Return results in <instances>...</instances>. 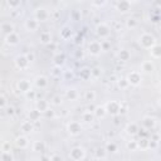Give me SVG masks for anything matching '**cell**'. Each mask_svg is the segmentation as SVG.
<instances>
[{"mask_svg": "<svg viewBox=\"0 0 161 161\" xmlns=\"http://www.w3.org/2000/svg\"><path fill=\"white\" fill-rule=\"evenodd\" d=\"M118 57H120L121 61L126 62V61H128V59H130L131 54H130V52H128V50H126V49H122V50H120V53H118Z\"/></svg>", "mask_w": 161, "mask_h": 161, "instance_id": "7402d4cb", "label": "cell"}, {"mask_svg": "<svg viewBox=\"0 0 161 161\" xmlns=\"http://www.w3.org/2000/svg\"><path fill=\"white\" fill-rule=\"evenodd\" d=\"M81 76H82V78L83 79H87V78H89V77H91V70L89 69H87V68H85L81 72Z\"/></svg>", "mask_w": 161, "mask_h": 161, "instance_id": "d590c367", "label": "cell"}, {"mask_svg": "<svg viewBox=\"0 0 161 161\" xmlns=\"http://www.w3.org/2000/svg\"><path fill=\"white\" fill-rule=\"evenodd\" d=\"M40 161H50V159L48 156H42L40 157Z\"/></svg>", "mask_w": 161, "mask_h": 161, "instance_id": "c3c4849f", "label": "cell"}, {"mask_svg": "<svg viewBox=\"0 0 161 161\" xmlns=\"http://www.w3.org/2000/svg\"><path fill=\"white\" fill-rule=\"evenodd\" d=\"M137 147H139V146H137V142L136 141H131V142H128V144H127V148H128V150H131V151L136 150Z\"/></svg>", "mask_w": 161, "mask_h": 161, "instance_id": "74e56055", "label": "cell"}, {"mask_svg": "<svg viewBox=\"0 0 161 161\" xmlns=\"http://www.w3.org/2000/svg\"><path fill=\"white\" fill-rule=\"evenodd\" d=\"M48 19V11H47L44 8H39L35 10V20H40V22H44Z\"/></svg>", "mask_w": 161, "mask_h": 161, "instance_id": "52a82bcc", "label": "cell"}, {"mask_svg": "<svg viewBox=\"0 0 161 161\" xmlns=\"http://www.w3.org/2000/svg\"><path fill=\"white\" fill-rule=\"evenodd\" d=\"M105 155H106L105 148H97V150H96V157L97 159H103Z\"/></svg>", "mask_w": 161, "mask_h": 161, "instance_id": "e575fe53", "label": "cell"}, {"mask_svg": "<svg viewBox=\"0 0 161 161\" xmlns=\"http://www.w3.org/2000/svg\"><path fill=\"white\" fill-rule=\"evenodd\" d=\"M45 115L48 116V117H53V116H54V111H53V110H49V108H48V110L45 111Z\"/></svg>", "mask_w": 161, "mask_h": 161, "instance_id": "f6af8a7d", "label": "cell"}, {"mask_svg": "<svg viewBox=\"0 0 161 161\" xmlns=\"http://www.w3.org/2000/svg\"><path fill=\"white\" fill-rule=\"evenodd\" d=\"M68 132L70 135H73V136L81 134V125H79V122H77V121L69 122L68 123Z\"/></svg>", "mask_w": 161, "mask_h": 161, "instance_id": "5b68a950", "label": "cell"}, {"mask_svg": "<svg viewBox=\"0 0 161 161\" xmlns=\"http://www.w3.org/2000/svg\"><path fill=\"white\" fill-rule=\"evenodd\" d=\"M29 118H30V120L29 121H38L39 118H40V112L38 111V110H33V111H30L29 112Z\"/></svg>", "mask_w": 161, "mask_h": 161, "instance_id": "44dd1931", "label": "cell"}, {"mask_svg": "<svg viewBox=\"0 0 161 161\" xmlns=\"http://www.w3.org/2000/svg\"><path fill=\"white\" fill-rule=\"evenodd\" d=\"M32 161H40V160H32Z\"/></svg>", "mask_w": 161, "mask_h": 161, "instance_id": "f907efd6", "label": "cell"}, {"mask_svg": "<svg viewBox=\"0 0 161 161\" xmlns=\"http://www.w3.org/2000/svg\"><path fill=\"white\" fill-rule=\"evenodd\" d=\"M29 144V141L25 136H20V137H18L16 139V146L18 147H20V148H25Z\"/></svg>", "mask_w": 161, "mask_h": 161, "instance_id": "5bb4252c", "label": "cell"}, {"mask_svg": "<svg viewBox=\"0 0 161 161\" xmlns=\"http://www.w3.org/2000/svg\"><path fill=\"white\" fill-rule=\"evenodd\" d=\"M1 160L3 161H14V157L9 151H4L1 155Z\"/></svg>", "mask_w": 161, "mask_h": 161, "instance_id": "f546056e", "label": "cell"}, {"mask_svg": "<svg viewBox=\"0 0 161 161\" xmlns=\"http://www.w3.org/2000/svg\"><path fill=\"white\" fill-rule=\"evenodd\" d=\"M82 120L85 122H87V123H91L94 120V116H93V113H91V112H85L83 113V116H82Z\"/></svg>", "mask_w": 161, "mask_h": 161, "instance_id": "603a6c76", "label": "cell"}, {"mask_svg": "<svg viewBox=\"0 0 161 161\" xmlns=\"http://www.w3.org/2000/svg\"><path fill=\"white\" fill-rule=\"evenodd\" d=\"M50 161H62V157L58 156V155H54V156H52Z\"/></svg>", "mask_w": 161, "mask_h": 161, "instance_id": "7dc6e473", "label": "cell"}, {"mask_svg": "<svg viewBox=\"0 0 161 161\" xmlns=\"http://www.w3.org/2000/svg\"><path fill=\"white\" fill-rule=\"evenodd\" d=\"M18 88H19L20 92L27 93V92L30 91V82L27 81V79H22V81L18 82Z\"/></svg>", "mask_w": 161, "mask_h": 161, "instance_id": "30bf717a", "label": "cell"}, {"mask_svg": "<svg viewBox=\"0 0 161 161\" xmlns=\"http://www.w3.org/2000/svg\"><path fill=\"white\" fill-rule=\"evenodd\" d=\"M50 40H52V35H50V33H48V32H43V33L40 34V42H42V43L48 44V43H50Z\"/></svg>", "mask_w": 161, "mask_h": 161, "instance_id": "e0dca14e", "label": "cell"}, {"mask_svg": "<svg viewBox=\"0 0 161 161\" xmlns=\"http://www.w3.org/2000/svg\"><path fill=\"white\" fill-rule=\"evenodd\" d=\"M15 64H16V67H18V68L25 69V68L28 67V64H29V61L27 59L25 56H18L16 59H15Z\"/></svg>", "mask_w": 161, "mask_h": 161, "instance_id": "ba28073f", "label": "cell"}, {"mask_svg": "<svg viewBox=\"0 0 161 161\" xmlns=\"http://www.w3.org/2000/svg\"><path fill=\"white\" fill-rule=\"evenodd\" d=\"M77 97H78V93H77L76 89H69V91H67V98L68 99L74 101V99H77Z\"/></svg>", "mask_w": 161, "mask_h": 161, "instance_id": "83f0119b", "label": "cell"}, {"mask_svg": "<svg viewBox=\"0 0 161 161\" xmlns=\"http://www.w3.org/2000/svg\"><path fill=\"white\" fill-rule=\"evenodd\" d=\"M5 105H7V99H5L4 96H0V108H1V107H4Z\"/></svg>", "mask_w": 161, "mask_h": 161, "instance_id": "7bdbcfd3", "label": "cell"}, {"mask_svg": "<svg viewBox=\"0 0 161 161\" xmlns=\"http://www.w3.org/2000/svg\"><path fill=\"white\" fill-rule=\"evenodd\" d=\"M106 108L105 107H102V106H98V107H96V110H94V115H96L97 117H99V118H103L105 116H106Z\"/></svg>", "mask_w": 161, "mask_h": 161, "instance_id": "ffe728a7", "label": "cell"}, {"mask_svg": "<svg viewBox=\"0 0 161 161\" xmlns=\"http://www.w3.org/2000/svg\"><path fill=\"white\" fill-rule=\"evenodd\" d=\"M110 27L108 25H106V24H99L97 27V34L99 35L101 38H106V37H108L110 35Z\"/></svg>", "mask_w": 161, "mask_h": 161, "instance_id": "9c48e42d", "label": "cell"}, {"mask_svg": "<svg viewBox=\"0 0 161 161\" xmlns=\"http://www.w3.org/2000/svg\"><path fill=\"white\" fill-rule=\"evenodd\" d=\"M118 86H120L121 88H126L128 86V82L126 78H121L120 81H118Z\"/></svg>", "mask_w": 161, "mask_h": 161, "instance_id": "ab89813d", "label": "cell"}, {"mask_svg": "<svg viewBox=\"0 0 161 161\" xmlns=\"http://www.w3.org/2000/svg\"><path fill=\"white\" fill-rule=\"evenodd\" d=\"M106 150L110 151V152H116V151H117V146L113 144V142H110V144H107Z\"/></svg>", "mask_w": 161, "mask_h": 161, "instance_id": "836d02e7", "label": "cell"}, {"mask_svg": "<svg viewBox=\"0 0 161 161\" xmlns=\"http://www.w3.org/2000/svg\"><path fill=\"white\" fill-rule=\"evenodd\" d=\"M45 148V145L43 141H35L34 145H33V150L37 151V152H40V151H44Z\"/></svg>", "mask_w": 161, "mask_h": 161, "instance_id": "d6986e66", "label": "cell"}, {"mask_svg": "<svg viewBox=\"0 0 161 161\" xmlns=\"http://www.w3.org/2000/svg\"><path fill=\"white\" fill-rule=\"evenodd\" d=\"M53 59H54V64L57 65V67H61V65L64 63V56L63 54H56Z\"/></svg>", "mask_w": 161, "mask_h": 161, "instance_id": "cb8c5ba5", "label": "cell"}, {"mask_svg": "<svg viewBox=\"0 0 161 161\" xmlns=\"http://www.w3.org/2000/svg\"><path fill=\"white\" fill-rule=\"evenodd\" d=\"M91 76L94 77V78L99 77V76H101V69H99V68H93V69H91Z\"/></svg>", "mask_w": 161, "mask_h": 161, "instance_id": "f35d334b", "label": "cell"}, {"mask_svg": "<svg viewBox=\"0 0 161 161\" xmlns=\"http://www.w3.org/2000/svg\"><path fill=\"white\" fill-rule=\"evenodd\" d=\"M154 125H155V120H154V118H151V117H145L144 118V126L146 128L154 127Z\"/></svg>", "mask_w": 161, "mask_h": 161, "instance_id": "d4e9b609", "label": "cell"}, {"mask_svg": "<svg viewBox=\"0 0 161 161\" xmlns=\"http://www.w3.org/2000/svg\"><path fill=\"white\" fill-rule=\"evenodd\" d=\"M126 79L128 82V85L137 86V85H140V82H141V76H140V73H137V72H131L127 76Z\"/></svg>", "mask_w": 161, "mask_h": 161, "instance_id": "277c9868", "label": "cell"}, {"mask_svg": "<svg viewBox=\"0 0 161 161\" xmlns=\"http://www.w3.org/2000/svg\"><path fill=\"white\" fill-rule=\"evenodd\" d=\"M137 146H140V147H142V148H146V147L148 146V140H146V139L140 140V142H137Z\"/></svg>", "mask_w": 161, "mask_h": 161, "instance_id": "8d00e7d4", "label": "cell"}, {"mask_svg": "<svg viewBox=\"0 0 161 161\" xmlns=\"http://www.w3.org/2000/svg\"><path fill=\"white\" fill-rule=\"evenodd\" d=\"M22 131H24V132H30V131H33V123L32 121H24L22 123L20 126Z\"/></svg>", "mask_w": 161, "mask_h": 161, "instance_id": "ac0fdd59", "label": "cell"}, {"mask_svg": "<svg viewBox=\"0 0 161 161\" xmlns=\"http://www.w3.org/2000/svg\"><path fill=\"white\" fill-rule=\"evenodd\" d=\"M25 57H27V59H28V61H29V62H32V61H34V54H33V53H28V54H27Z\"/></svg>", "mask_w": 161, "mask_h": 161, "instance_id": "bcb514c9", "label": "cell"}, {"mask_svg": "<svg viewBox=\"0 0 161 161\" xmlns=\"http://www.w3.org/2000/svg\"><path fill=\"white\" fill-rule=\"evenodd\" d=\"M69 156L74 161H79V160H82L83 157H85V150H83L82 147H74V148L70 150Z\"/></svg>", "mask_w": 161, "mask_h": 161, "instance_id": "6da1fadb", "label": "cell"}, {"mask_svg": "<svg viewBox=\"0 0 161 161\" xmlns=\"http://www.w3.org/2000/svg\"><path fill=\"white\" fill-rule=\"evenodd\" d=\"M137 131H140V130H139V127H137L136 123H130L128 126H127V132L131 134V135L137 134Z\"/></svg>", "mask_w": 161, "mask_h": 161, "instance_id": "4316f807", "label": "cell"}, {"mask_svg": "<svg viewBox=\"0 0 161 161\" xmlns=\"http://www.w3.org/2000/svg\"><path fill=\"white\" fill-rule=\"evenodd\" d=\"M7 113H8V115H10V116H13L14 113H15V110L13 108V107H8V110H7Z\"/></svg>", "mask_w": 161, "mask_h": 161, "instance_id": "ee69618b", "label": "cell"}, {"mask_svg": "<svg viewBox=\"0 0 161 161\" xmlns=\"http://www.w3.org/2000/svg\"><path fill=\"white\" fill-rule=\"evenodd\" d=\"M61 102H62V99H61V97H59V96H54V97H53L52 103L54 105V106H59V105H61Z\"/></svg>", "mask_w": 161, "mask_h": 161, "instance_id": "60d3db41", "label": "cell"}, {"mask_svg": "<svg viewBox=\"0 0 161 161\" xmlns=\"http://www.w3.org/2000/svg\"><path fill=\"white\" fill-rule=\"evenodd\" d=\"M25 94H27V97H28V98H32V99H34V98H35V92H34V91H32V89H30L29 92H27Z\"/></svg>", "mask_w": 161, "mask_h": 161, "instance_id": "b9f144b4", "label": "cell"}, {"mask_svg": "<svg viewBox=\"0 0 161 161\" xmlns=\"http://www.w3.org/2000/svg\"><path fill=\"white\" fill-rule=\"evenodd\" d=\"M5 42L10 45H15V44H18V42H19V37H18V34H15V33H10L5 37Z\"/></svg>", "mask_w": 161, "mask_h": 161, "instance_id": "7c38bea8", "label": "cell"}, {"mask_svg": "<svg viewBox=\"0 0 161 161\" xmlns=\"http://www.w3.org/2000/svg\"><path fill=\"white\" fill-rule=\"evenodd\" d=\"M88 49H89V53H91V54L98 56L99 53L102 52V47H101V43H98V42H92V43H89Z\"/></svg>", "mask_w": 161, "mask_h": 161, "instance_id": "8992f818", "label": "cell"}, {"mask_svg": "<svg viewBox=\"0 0 161 161\" xmlns=\"http://www.w3.org/2000/svg\"><path fill=\"white\" fill-rule=\"evenodd\" d=\"M120 103L116 102V101H111V102L107 103V107H106V112H110L111 115H117L120 112Z\"/></svg>", "mask_w": 161, "mask_h": 161, "instance_id": "3957f363", "label": "cell"}, {"mask_svg": "<svg viewBox=\"0 0 161 161\" xmlns=\"http://www.w3.org/2000/svg\"><path fill=\"white\" fill-rule=\"evenodd\" d=\"M85 98H86V101H94V98H96V93H94L93 91H87L86 94H85Z\"/></svg>", "mask_w": 161, "mask_h": 161, "instance_id": "d6a6232c", "label": "cell"}, {"mask_svg": "<svg viewBox=\"0 0 161 161\" xmlns=\"http://www.w3.org/2000/svg\"><path fill=\"white\" fill-rule=\"evenodd\" d=\"M151 54H152L155 58H159V57H160L161 52H160V47H159V45H154V47H151Z\"/></svg>", "mask_w": 161, "mask_h": 161, "instance_id": "4dcf8cb0", "label": "cell"}, {"mask_svg": "<svg viewBox=\"0 0 161 161\" xmlns=\"http://www.w3.org/2000/svg\"><path fill=\"white\" fill-rule=\"evenodd\" d=\"M117 8L120 11H126V10L130 9V3L128 1H121V3L117 4Z\"/></svg>", "mask_w": 161, "mask_h": 161, "instance_id": "484cf974", "label": "cell"}, {"mask_svg": "<svg viewBox=\"0 0 161 161\" xmlns=\"http://www.w3.org/2000/svg\"><path fill=\"white\" fill-rule=\"evenodd\" d=\"M1 30L8 35L10 33H14V27H13V24H10V23H4L1 25Z\"/></svg>", "mask_w": 161, "mask_h": 161, "instance_id": "2e32d148", "label": "cell"}, {"mask_svg": "<svg viewBox=\"0 0 161 161\" xmlns=\"http://www.w3.org/2000/svg\"><path fill=\"white\" fill-rule=\"evenodd\" d=\"M142 69H144L146 73H151L154 70V65H152L151 62H145L144 64H142Z\"/></svg>", "mask_w": 161, "mask_h": 161, "instance_id": "f1b7e54d", "label": "cell"}, {"mask_svg": "<svg viewBox=\"0 0 161 161\" xmlns=\"http://www.w3.org/2000/svg\"><path fill=\"white\" fill-rule=\"evenodd\" d=\"M37 110L39 112H45L47 110H48V103H47L45 99H40L37 102Z\"/></svg>", "mask_w": 161, "mask_h": 161, "instance_id": "9a60e30c", "label": "cell"}, {"mask_svg": "<svg viewBox=\"0 0 161 161\" xmlns=\"http://www.w3.org/2000/svg\"><path fill=\"white\" fill-rule=\"evenodd\" d=\"M140 43L144 47H146V48H151V47H154L155 39L151 34H142L140 38Z\"/></svg>", "mask_w": 161, "mask_h": 161, "instance_id": "7a4b0ae2", "label": "cell"}, {"mask_svg": "<svg viewBox=\"0 0 161 161\" xmlns=\"http://www.w3.org/2000/svg\"><path fill=\"white\" fill-rule=\"evenodd\" d=\"M25 28L28 29L29 32H34L38 29V22L35 19H29L25 22Z\"/></svg>", "mask_w": 161, "mask_h": 161, "instance_id": "4fadbf2b", "label": "cell"}, {"mask_svg": "<svg viewBox=\"0 0 161 161\" xmlns=\"http://www.w3.org/2000/svg\"><path fill=\"white\" fill-rule=\"evenodd\" d=\"M35 86L38 88H45L48 86V79H47V77L44 76H38L37 78H35Z\"/></svg>", "mask_w": 161, "mask_h": 161, "instance_id": "8fae6325", "label": "cell"}, {"mask_svg": "<svg viewBox=\"0 0 161 161\" xmlns=\"http://www.w3.org/2000/svg\"><path fill=\"white\" fill-rule=\"evenodd\" d=\"M126 25L127 28H136L137 27V20L134 19V18H128L126 20Z\"/></svg>", "mask_w": 161, "mask_h": 161, "instance_id": "1f68e13d", "label": "cell"}, {"mask_svg": "<svg viewBox=\"0 0 161 161\" xmlns=\"http://www.w3.org/2000/svg\"><path fill=\"white\" fill-rule=\"evenodd\" d=\"M20 3H9V7H18Z\"/></svg>", "mask_w": 161, "mask_h": 161, "instance_id": "681fc988", "label": "cell"}]
</instances>
